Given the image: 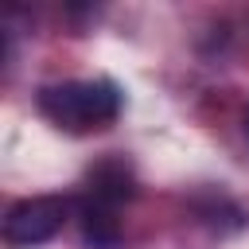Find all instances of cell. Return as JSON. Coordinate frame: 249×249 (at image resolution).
<instances>
[{
    "label": "cell",
    "mask_w": 249,
    "mask_h": 249,
    "mask_svg": "<svg viewBox=\"0 0 249 249\" xmlns=\"http://www.w3.org/2000/svg\"><path fill=\"white\" fill-rule=\"evenodd\" d=\"M39 113L66 128V132H89V128H105L117 121L121 113V89L109 78L97 82H58V86H43L39 89Z\"/></svg>",
    "instance_id": "6da1fadb"
},
{
    "label": "cell",
    "mask_w": 249,
    "mask_h": 249,
    "mask_svg": "<svg viewBox=\"0 0 249 249\" xmlns=\"http://www.w3.org/2000/svg\"><path fill=\"white\" fill-rule=\"evenodd\" d=\"M66 222V198L58 195H35V198H19L8 218H4V241L12 249H31L51 241Z\"/></svg>",
    "instance_id": "7a4b0ae2"
},
{
    "label": "cell",
    "mask_w": 249,
    "mask_h": 249,
    "mask_svg": "<svg viewBox=\"0 0 249 249\" xmlns=\"http://www.w3.org/2000/svg\"><path fill=\"white\" fill-rule=\"evenodd\" d=\"M132 195H136V175L128 171L124 160L109 156V160H101V163L89 171V198H93V202L117 206V202H128Z\"/></svg>",
    "instance_id": "3957f363"
},
{
    "label": "cell",
    "mask_w": 249,
    "mask_h": 249,
    "mask_svg": "<svg viewBox=\"0 0 249 249\" xmlns=\"http://www.w3.org/2000/svg\"><path fill=\"white\" fill-rule=\"evenodd\" d=\"M82 241H86V249H117L121 245V222H117L113 206L93 202V198L82 206Z\"/></svg>",
    "instance_id": "277c9868"
}]
</instances>
